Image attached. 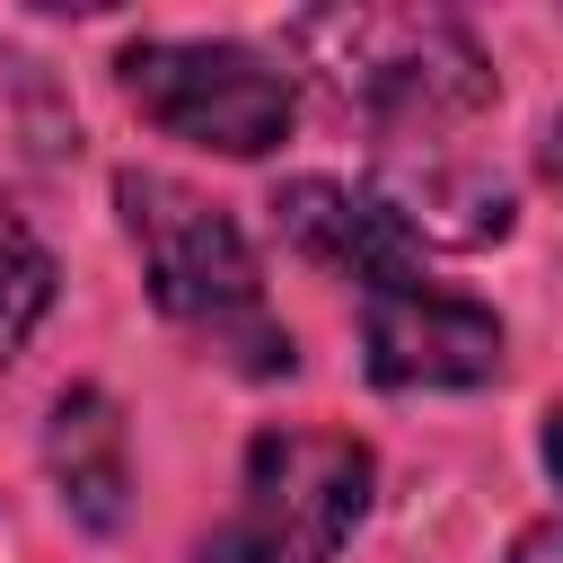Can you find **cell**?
<instances>
[{
    "label": "cell",
    "instance_id": "6da1fadb",
    "mask_svg": "<svg viewBox=\"0 0 563 563\" xmlns=\"http://www.w3.org/2000/svg\"><path fill=\"white\" fill-rule=\"evenodd\" d=\"M290 53L325 79L334 106L369 114L396 141L493 106V62H484L475 26L449 18V9H352V0L343 9H299Z\"/></svg>",
    "mask_w": 563,
    "mask_h": 563
},
{
    "label": "cell",
    "instance_id": "7a4b0ae2",
    "mask_svg": "<svg viewBox=\"0 0 563 563\" xmlns=\"http://www.w3.org/2000/svg\"><path fill=\"white\" fill-rule=\"evenodd\" d=\"M114 202H123V229L141 246V273H150V299L176 317V325H211L238 343V361L255 378H282L299 352L290 334L264 317V282H255V246L246 229L202 202L194 185L158 176V167H123L114 176Z\"/></svg>",
    "mask_w": 563,
    "mask_h": 563
},
{
    "label": "cell",
    "instance_id": "3957f363",
    "mask_svg": "<svg viewBox=\"0 0 563 563\" xmlns=\"http://www.w3.org/2000/svg\"><path fill=\"white\" fill-rule=\"evenodd\" d=\"M369 484L378 466L352 431H255L238 510L194 563H334L369 510Z\"/></svg>",
    "mask_w": 563,
    "mask_h": 563
},
{
    "label": "cell",
    "instance_id": "277c9868",
    "mask_svg": "<svg viewBox=\"0 0 563 563\" xmlns=\"http://www.w3.org/2000/svg\"><path fill=\"white\" fill-rule=\"evenodd\" d=\"M123 97L167 132V141H194V150H220V158H264L299 97H290V70H273L255 44H194V35H141L123 44Z\"/></svg>",
    "mask_w": 563,
    "mask_h": 563
},
{
    "label": "cell",
    "instance_id": "5b68a950",
    "mask_svg": "<svg viewBox=\"0 0 563 563\" xmlns=\"http://www.w3.org/2000/svg\"><path fill=\"white\" fill-rule=\"evenodd\" d=\"M361 352L378 387H484L501 369V317L484 299L396 282L361 299Z\"/></svg>",
    "mask_w": 563,
    "mask_h": 563
},
{
    "label": "cell",
    "instance_id": "8992f818",
    "mask_svg": "<svg viewBox=\"0 0 563 563\" xmlns=\"http://www.w3.org/2000/svg\"><path fill=\"white\" fill-rule=\"evenodd\" d=\"M273 220L299 255H317L325 273L361 282L369 290H396V282H422V246L396 229V211L369 194V185H334V176H290L273 194Z\"/></svg>",
    "mask_w": 563,
    "mask_h": 563
},
{
    "label": "cell",
    "instance_id": "52a82bcc",
    "mask_svg": "<svg viewBox=\"0 0 563 563\" xmlns=\"http://www.w3.org/2000/svg\"><path fill=\"white\" fill-rule=\"evenodd\" d=\"M387 211H396V229L413 238V246H493V238H510V220H519V202H510V185L493 176V167H475V158H405V167H387L378 185H369Z\"/></svg>",
    "mask_w": 563,
    "mask_h": 563
},
{
    "label": "cell",
    "instance_id": "ba28073f",
    "mask_svg": "<svg viewBox=\"0 0 563 563\" xmlns=\"http://www.w3.org/2000/svg\"><path fill=\"white\" fill-rule=\"evenodd\" d=\"M44 466L70 501L79 528H123L132 510V449H123V405L106 387H62L44 422Z\"/></svg>",
    "mask_w": 563,
    "mask_h": 563
},
{
    "label": "cell",
    "instance_id": "9c48e42d",
    "mask_svg": "<svg viewBox=\"0 0 563 563\" xmlns=\"http://www.w3.org/2000/svg\"><path fill=\"white\" fill-rule=\"evenodd\" d=\"M53 290H62L53 246H44V238L26 229V211L0 194V361L26 352V334H35L44 308H53Z\"/></svg>",
    "mask_w": 563,
    "mask_h": 563
},
{
    "label": "cell",
    "instance_id": "30bf717a",
    "mask_svg": "<svg viewBox=\"0 0 563 563\" xmlns=\"http://www.w3.org/2000/svg\"><path fill=\"white\" fill-rule=\"evenodd\" d=\"M510 563H563V519H537L510 537Z\"/></svg>",
    "mask_w": 563,
    "mask_h": 563
},
{
    "label": "cell",
    "instance_id": "8fae6325",
    "mask_svg": "<svg viewBox=\"0 0 563 563\" xmlns=\"http://www.w3.org/2000/svg\"><path fill=\"white\" fill-rule=\"evenodd\" d=\"M545 475H554V484H563V405H554V413H545Z\"/></svg>",
    "mask_w": 563,
    "mask_h": 563
}]
</instances>
